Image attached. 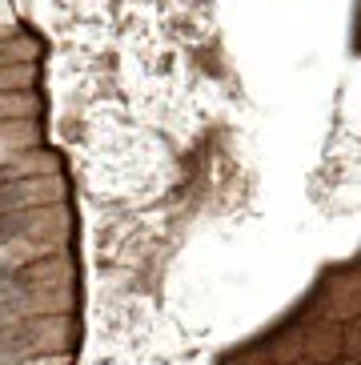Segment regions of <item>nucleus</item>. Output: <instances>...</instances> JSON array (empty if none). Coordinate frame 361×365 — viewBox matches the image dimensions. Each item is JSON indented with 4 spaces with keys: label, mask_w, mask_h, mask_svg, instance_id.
<instances>
[{
    "label": "nucleus",
    "mask_w": 361,
    "mask_h": 365,
    "mask_svg": "<svg viewBox=\"0 0 361 365\" xmlns=\"http://www.w3.org/2000/svg\"><path fill=\"white\" fill-rule=\"evenodd\" d=\"M309 354L317 357V361H325V354L330 357H337L341 354V329H333V325H321L313 337H309V345H305Z\"/></svg>",
    "instance_id": "1"
},
{
    "label": "nucleus",
    "mask_w": 361,
    "mask_h": 365,
    "mask_svg": "<svg viewBox=\"0 0 361 365\" xmlns=\"http://www.w3.org/2000/svg\"><path fill=\"white\" fill-rule=\"evenodd\" d=\"M341 337H345V341H341V349H345L350 357H361V322H353L350 329L341 333Z\"/></svg>",
    "instance_id": "2"
}]
</instances>
